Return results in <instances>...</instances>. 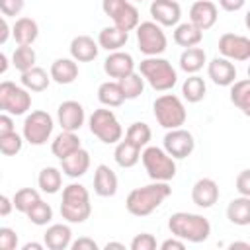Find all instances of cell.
<instances>
[{
  "instance_id": "e0dca14e",
  "label": "cell",
  "mask_w": 250,
  "mask_h": 250,
  "mask_svg": "<svg viewBox=\"0 0 250 250\" xmlns=\"http://www.w3.org/2000/svg\"><path fill=\"white\" fill-rule=\"evenodd\" d=\"M135 70V61L129 53L125 51H111L107 59L104 61V72L109 78H123Z\"/></svg>"
},
{
  "instance_id": "4dcf8cb0",
  "label": "cell",
  "mask_w": 250,
  "mask_h": 250,
  "mask_svg": "<svg viewBox=\"0 0 250 250\" xmlns=\"http://www.w3.org/2000/svg\"><path fill=\"white\" fill-rule=\"evenodd\" d=\"M207 62V55L201 47H188L182 55H180V68L188 74H195L203 68V64Z\"/></svg>"
},
{
  "instance_id": "f6af8a7d",
  "label": "cell",
  "mask_w": 250,
  "mask_h": 250,
  "mask_svg": "<svg viewBox=\"0 0 250 250\" xmlns=\"http://www.w3.org/2000/svg\"><path fill=\"white\" fill-rule=\"evenodd\" d=\"M23 6H25V0H0V14L16 18L23 10Z\"/></svg>"
},
{
  "instance_id": "7bdbcfd3",
  "label": "cell",
  "mask_w": 250,
  "mask_h": 250,
  "mask_svg": "<svg viewBox=\"0 0 250 250\" xmlns=\"http://www.w3.org/2000/svg\"><path fill=\"white\" fill-rule=\"evenodd\" d=\"M131 250H154L156 248V238L150 232H141L131 240Z\"/></svg>"
},
{
  "instance_id": "7402d4cb",
  "label": "cell",
  "mask_w": 250,
  "mask_h": 250,
  "mask_svg": "<svg viewBox=\"0 0 250 250\" xmlns=\"http://www.w3.org/2000/svg\"><path fill=\"white\" fill-rule=\"evenodd\" d=\"M90 168V154L82 146L61 160V170L68 178H82Z\"/></svg>"
},
{
  "instance_id": "5bb4252c",
  "label": "cell",
  "mask_w": 250,
  "mask_h": 250,
  "mask_svg": "<svg viewBox=\"0 0 250 250\" xmlns=\"http://www.w3.org/2000/svg\"><path fill=\"white\" fill-rule=\"evenodd\" d=\"M150 16H152V21L158 23L160 27H174L180 23L182 8L176 0H152Z\"/></svg>"
},
{
  "instance_id": "7dc6e473",
  "label": "cell",
  "mask_w": 250,
  "mask_h": 250,
  "mask_svg": "<svg viewBox=\"0 0 250 250\" xmlns=\"http://www.w3.org/2000/svg\"><path fill=\"white\" fill-rule=\"evenodd\" d=\"M70 248L72 250H98V242L88 236H80L78 240L70 242Z\"/></svg>"
},
{
  "instance_id": "44dd1931",
  "label": "cell",
  "mask_w": 250,
  "mask_h": 250,
  "mask_svg": "<svg viewBox=\"0 0 250 250\" xmlns=\"http://www.w3.org/2000/svg\"><path fill=\"white\" fill-rule=\"evenodd\" d=\"M70 242H72V230L68 225H62V223H55L47 227L43 234V244L49 250H66L70 248Z\"/></svg>"
},
{
  "instance_id": "83f0119b",
  "label": "cell",
  "mask_w": 250,
  "mask_h": 250,
  "mask_svg": "<svg viewBox=\"0 0 250 250\" xmlns=\"http://www.w3.org/2000/svg\"><path fill=\"white\" fill-rule=\"evenodd\" d=\"M129 39V33L111 25V27H104L100 33H98V47L100 49H105V51H119Z\"/></svg>"
},
{
  "instance_id": "ba28073f",
  "label": "cell",
  "mask_w": 250,
  "mask_h": 250,
  "mask_svg": "<svg viewBox=\"0 0 250 250\" xmlns=\"http://www.w3.org/2000/svg\"><path fill=\"white\" fill-rule=\"evenodd\" d=\"M137 29V45L139 51L146 57H158L166 51L168 47V39L166 33L162 31V27L154 21H139Z\"/></svg>"
},
{
  "instance_id": "d4e9b609",
  "label": "cell",
  "mask_w": 250,
  "mask_h": 250,
  "mask_svg": "<svg viewBox=\"0 0 250 250\" xmlns=\"http://www.w3.org/2000/svg\"><path fill=\"white\" fill-rule=\"evenodd\" d=\"M12 37L18 45H33L39 37V25L31 18H18L12 25Z\"/></svg>"
},
{
  "instance_id": "d6a6232c",
  "label": "cell",
  "mask_w": 250,
  "mask_h": 250,
  "mask_svg": "<svg viewBox=\"0 0 250 250\" xmlns=\"http://www.w3.org/2000/svg\"><path fill=\"white\" fill-rule=\"evenodd\" d=\"M230 102L244 113L250 115V80H234L230 84Z\"/></svg>"
},
{
  "instance_id": "836d02e7",
  "label": "cell",
  "mask_w": 250,
  "mask_h": 250,
  "mask_svg": "<svg viewBox=\"0 0 250 250\" xmlns=\"http://www.w3.org/2000/svg\"><path fill=\"white\" fill-rule=\"evenodd\" d=\"M37 186L43 193H57L62 186V174L55 166H45L37 176Z\"/></svg>"
},
{
  "instance_id": "9f6ffc18",
  "label": "cell",
  "mask_w": 250,
  "mask_h": 250,
  "mask_svg": "<svg viewBox=\"0 0 250 250\" xmlns=\"http://www.w3.org/2000/svg\"><path fill=\"white\" fill-rule=\"evenodd\" d=\"M104 248H105V250H109V248H119V250H125V244H123V242H107Z\"/></svg>"
},
{
  "instance_id": "681fc988",
  "label": "cell",
  "mask_w": 250,
  "mask_h": 250,
  "mask_svg": "<svg viewBox=\"0 0 250 250\" xmlns=\"http://www.w3.org/2000/svg\"><path fill=\"white\" fill-rule=\"evenodd\" d=\"M244 4H246V0H219V6L225 12H238Z\"/></svg>"
},
{
  "instance_id": "ee69618b",
  "label": "cell",
  "mask_w": 250,
  "mask_h": 250,
  "mask_svg": "<svg viewBox=\"0 0 250 250\" xmlns=\"http://www.w3.org/2000/svg\"><path fill=\"white\" fill-rule=\"evenodd\" d=\"M18 248V232L10 227H0V250H16Z\"/></svg>"
},
{
  "instance_id": "8d00e7d4",
  "label": "cell",
  "mask_w": 250,
  "mask_h": 250,
  "mask_svg": "<svg viewBox=\"0 0 250 250\" xmlns=\"http://www.w3.org/2000/svg\"><path fill=\"white\" fill-rule=\"evenodd\" d=\"M117 84H119L125 100H137L145 90V78L141 74H137L135 70L123 78H117Z\"/></svg>"
},
{
  "instance_id": "f35d334b",
  "label": "cell",
  "mask_w": 250,
  "mask_h": 250,
  "mask_svg": "<svg viewBox=\"0 0 250 250\" xmlns=\"http://www.w3.org/2000/svg\"><path fill=\"white\" fill-rule=\"evenodd\" d=\"M39 199H41V195H39L37 189H33V188H21V189H18V191L14 193V197H12V205L16 207V211H20V213H27Z\"/></svg>"
},
{
  "instance_id": "cb8c5ba5",
  "label": "cell",
  "mask_w": 250,
  "mask_h": 250,
  "mask_svg": "<svg viewBox=\"0 0 250 250\" xmlns=\"http://www.w3.org/2000/svg\"><path fill=\"white\" fill-rule=\"evenodd\" d=\"M49 76L57 84H72L78 78V64L74 59H57L51 64Z\"/></svg>"
},
{
  "instance_id": "8992f818",
  "label": "cell",
  "mask_w": 250,
  "mask_h": 250,
  "mask_svg": "<svg viewBox=\"0 0 250 250\" xmlns=\"http://www.w3.org/2000/svg\"><path fill=\"white\" fill-rule=\"evenodd\" d=\"M152 113L160 127L164 129H176L186 123V107L184 102L174 94H162L152 104Z\"/></svg>"
},
{
  "instance_id": "30bf717a",
  "label": "cell",
  "mask_w": 250,
  "mask_h": 250,
  "mask_svg": "<svg viewBox=\"0 0 250 250\" xmlns=\"http://www.w3.org/2000/svg\"><path fill=\"white\" fill-rule=\"evenodd\" d=\"M31 107V94L10 80L0 82V111L8 115H23Z\"/></svg>"
},
{
  "instance_id": "9a60e30c",
  "label": "cell",
  "mask_w": 250,
  "mask_h": 250,
  "mask_svg": "<svg viewBox=\"0 0 250 250\" xmlns=\"http://www.w3.org/2000/svg\"><path fill=\"white\" fill-rule=\"evenodd\" d=\"M57 119H59V125L62 131H74L76 133L84 125L86 113H84L82 104H78L76 100H66L59 105Z\"/></svg>"
},
{
  "instance_id": "db71d44e",
  "label": "cell",
  "mask_w": 250,
  "mask_h": 250,
  "mask_svg": "<svg viewBox=\"0 0 250 250\" xmlns=\"http://www.w3.org/2000/svg\"><path fill=\"white\" fill-rule=\"evenodd\" d=\"M8 68H10V61H8V57L4 53H0V74H4Z\"/></svg>"
},
{
  "instance_id": "2e32d148",
  "label": "cell",
  "mask_w": 250,
  "mask_h": 250,
  "mask_svg": "<svg viewBox=\"0 0 250 250\" xmlns=\"http://www.w3.org/2000/svg\"><path fill=\"white\" fill-rule=\"evenodd\" d=\"M217 18H219V10L211 0H197L189 8V21L201 31L211 29L217 23Z\"/></svg>"
},
{
  "instance_id": "91938a15",
  "label": "cell",
  "mask_w": 250,
  "mask_h": 250,
  "mask_svg": "<svg viewBox=\"0 0 250 250\" xmlns=\"http://www.w3.org/2000/svg\"><path fill=\"white\" fill-rule=\"evenodd\" d=\"M0 180H2V176H0Z\"/></svg>"
},
{
  "instance_id": "ffe728a7",
  "label": "cell",
  "mask_w": 250,
  "mask_h": 250,
  "mask_svg": "<svg viewBox=\"0 0 250 250\" xmlns=\"http://www.w3.org/2000/svg\"><path fill=\"white\" fill-rule=\"evenodd\" d=\"M117 174L107 164H98L94 172V191L100 197H113L117 193Z\"/></svg>"
},
{
  "instance_id": "816d5d0a",
  "label": "cell",
  "mask_w": 250,
  "mask_h": 250,
  "mask_svg": "<svg viewBox=\"0 0 250 250\" xmlns=\"http://www.w3.org/2000/svg\"><path fill=\"white\" fill-rule=\"evenodd\" d=\"M10 35H12V27L8 25L6 18L0 16V45H4V43L10 39Z\"/></svg>"
},
{
  "instance_id": "4fadbf2b",
  "label": "cell",
  "mask_w": 250,
  "mask_h": 250,
  "mask_svg": "<svg viewBox=\"0 0 250 250\" xmlns=\"http://www.w3.org/2000/svg\"><path fill=\"white\" fill-rule=\"evenodd\" d=\"M219 53L236 62H244L250 59V39L238 33H223L219 37Z\"/></svg>"
},
{
  "instance_id": "60d3db41",
  "label": "cell",
  "mask_w": 250,
  "mask_h": 250,
  "mask_svg": "<svg viewBox=\"0 0 250 250\" xmlns=\"http://www.w3.org/2000/svg\"><path fill=\"white\" fill-rule=\"evenodd\" d=\"M27 219L33 223V225H37V227H45V225H49L51 223V219H53V207L49 205V203H45L43 199H39L27 213Z\"/></svg>"
},
{
  "instance_id": "9c48e42d",
  "label": "cell",
  "mask_w": 250,
  "mask_h": 250,
  "mask_svg": "<svg viewBox=\"0 0 250 250\" xmlns=\"http://www.w3.org/2000/svg\"><path fill=\"white\" fill-rule=\"evenodd\" d=\"M53 127H55L53 117L47 111H43V109H35L29 115H25L21 137L29 145L41 146V145H45L49 141V137L53 133Z\"/></svg>"
},
{
  "instance_id": "11a10c76",
  "label": "cell",
  "mask_w": 250,
  "mask_h": 250,
  "mask_svg": "<svg viewBox=\"0 0 250 250\" xmlns=\"http://www.w3.org/2000/svg\"><path fill=\"white\" fill-rule=\"evenodd\" d=\"M43 246H45V244H39V242H25L21 248H23V250H41Z\"/></svg>"
},
{
  "instance_id": "1f68e13d",
  "label": "cell",
  "mask_w": 250,
  "mask_h": 250,
  "mask_svg": "<svg viewBox=\"0 0 250 250\" xmlns=\"http://www.w3.org/2000/svg\"><path fill=\"white\" fill-rule=\"evenodd\" d=\"M113 158L121 168H133L141 158V148L135 146L133 143H129L127 139L125 141H117Z\"/></svg>"
},
{
  "instance_id": "484cf974",
  "label": "cell",
  "mask_w": 250,
  "mask_h": 250,
  "mask_svg": "<svg viewBox=\"0 0 250 250\" xmlns=\"http://www.w3.org/2000/svg\"><path fill=\"white\" fill-rule=\"evenodd\" d=\"M82 145H80V139H78V135L74 133V131H61L57 137H55V141L51 143V152L59 158V160H62V158H66L68 154H72L74 150H78Z\"/></svg>"
},
{
  "instance_id": "74e56055",
  "label": "cell",
  "mask_w": 250,
  "mask_h": 250,
  "mask_svg": "<svg viewBox=\"0 0 250 250\" xmlns=\"http://www.w3.org/2000/svg\"><path fill=\"white\" fill-rule=\"evenodd\" d=\"M150 137H152V131H150V127H148L146 123H143V121L131 123V125L127 127V133H125V139H127L129 143H133L135 146H139V148H145V146L148 145Z\"/></svg>"
},
{
  "instance_id": "7a4b0ae2",
  "label": "cell",
  "mask_w": 250,
  "mask_h": 250,
  "mask_svg": "<svg viewBox=\"0 0 250 250\" xmlns=\"http://www.w3.org/2000/svg\"><path fill=\"white\" fill-rule=\"evenodd\" d=\"M168 229L172 232V236L184 240V242H205L211 234V223L197 213H186V211H178L172 213L168 219Z\"/></svg>"
},
{
  "instance_id": "ac0fdd59",
  "label": "cell",
  "mask_w": 250,
  "mask_h": 250,
  "mask_svg": "<svg viewBox=\"0 0 250 250\" xmlns=\"http://www.w3.org/2000/svg\"><path fill=\"white\" fill-rule=\"evenodd\" d=\"M219 199V186L215 180L211 178H199L193 188H191V201L201 207V209H209L217 203Z\"/></svg>"
},
{
  "instance_id": "f1b7e54d",
  "label": "cell",
  "mask_w": 250,
  "mask_h": 250,
  "mask_svg": "<svg viewBox=\"0 0 250 250\" xmlns=\"http://www.w3.org/2000/svg\"><path fill=\"white\" fill-rule=\"evenodd\" d=\"M174 43L180 45V47H195L201 43L203 39V31L199 27H195L191 21H186V23H178L174 25Z\"/></svg>"
},
{
  "instance_id": "52a82bcc",
  "label": "cell",
  "mask_w": 250,
  "mask_h": 250,
  "mask_svg": "<svg viewBox=\"0 0 250 250\" xmlns=\"http://www.w3.org/2000/svg\"><path fill=\"white\" fill-rule=\"evenodd\" d=\"M88 125H90V133L105 145H115L123 137V127L111 109L105 107L94 109V113L88 119Z\"/></svg>"
},
{
  "instance_id": "3957f363",
  "label": "cell",
  "mask_w": 250,
  "mask_h": 250,
  "mask_svg": "<svg viewBox=\"0 0 250 250\" xmlns=\"http://www.w3.org/2000/svg\"><path fill=\"white\" fill-rule=\"evenodd\" d=\"M139 74L148 82V86L156 92H168L178 82V72L170 64V61L160 57H146L139 64Z\"/></svg>"
},
{
  "instance_id": "7c38bea8",
  "label": "cell",
  "mask_w": 250,
  "mask_h": 250,
  "mask_svg": "<svg viewBox=\"0 0 250 250\" xmlns=\"http://www.w3.org/2000/svg\"><path fill=\"white\" fill-rule=\"evenodd\" d=\"M162 145H164V150L174 158V160H182V158H188L193 148H195V141H193V135L182 127H176V129H168V133L164 135L162 139Z\"/></svg>"
},
{
  "instance_id": "d6986e66",
  "label": "cell",
  "mask_w": 250,
  "mask_h": 250,
  "mask_svg": "<svg viewBox=\"0 0 250 250\" xmlns=\"http://www.w3.org/2000/svg\"><path fill=\"white\" fill-rule=\"evenodd\" d=\"M207 76L217 86H230L236 80V66L225 57H215L207 64Z\"/></svg>"
},
{
  "instance_id": "603a6c76",
  "label": "cell",
  "mask_w": 250,
  "mask_h": 250,
  "mask_svg": "<svg viewBox=\"0 0 250 250\" xmlns=\"http://www.w3.org/2000/svg\"><path fill=\"white\" fill-rule=\"evenodd\" d=\"M70 57L76 61V62H90L98 57V43L90 37V35H76L72 41H70Z\"/></svg>"
},
{
  "instance_id": "277c9868",
  "label": "cell",
  "mask_w": 250,
  "mask_h": 250,
  "mask_svg": "<svg viewBox=\"0 0 250 250\" xmlns=\"http://www.w3.org/2000/svg\"><path fill=\"white\" fill-rule=\"evenodd\" d=\"M92 213L90 193L82 184H68L62 189L61 215L66 223H84Z\"/></svg>"
},
{
  "instance_id": "680465c9",
  "label": "cell",
  "mask_w": 250,
  "mask_h": 250,
  "mask_svg": "<svg viewBox=\"0 0 250 250\" xmlns=\"http://www.w3.org/2000/svg\"><path fill=\"white\" fill-rule=\"evenodd\" d=\"M133 2H145V0H133Z\"/></svg>"
},
{
  "instance_id": "e575fe53",
  "label": "cell",
  "mask_w": 250,
  "mask_h": 250,
  "mask_svg": "<svg viewBox=\"0 0 250 250\" xmlns=\"http://www.w3.org/2000/svg\"><path fill=\"white\" fill-rule=\"evenodd\" d=\"M98 100L105 107H119L125 102L119 84L117 82H111V80L100 84V88H98Z\"/></svg>"
},
{
  "instance_id": "bcb514c9",
  "label": "cell",
  "mask_w": 250,
  "mask_h": 250,
  "mask_svg": "<svg viewBox=\"0 0 250 250\" xmlns=\"http://www.w3.org/2000/svg\"><path fill=\"white\" fill-rule=\"evenodd\" d=\"M236 189L240 195L250 197V170H242L236 176Z\"/></svg>"
},
{
  "instance_id": "4316f807",
  "label": "cell",
  "mask_w": 250,
  "mask_h": 250,
  "mask_svg": "<svg viewBox=\"0 0 250 250\" xmlns=\"http://www.w3.org/2000/svg\"><path fill=\"white\" fill-rule=\"evenodd\" d=\"M227 219L236 227L250 225V197L238 195L227 205Z\"/></svg>"
},
{
  "instance_id": "ab89813d",
  "label": "cell",
  "mask_w": 250,
  "mask_h": 250,
  "mask_svg": "<svg viewBox=\"0 0 250 250\" xmlns=\"http://www.w3.org/2000/svg\"><path fill=\"white\" fill-rule=\"evenodd\" d=\"M35 61H37V55H35V51H33L31 45H20L14 51V55H12V64L20 72H25L31 66H35Z\"/></svg>"
},
{
  "instance_id": "8fae6325",
  "label": "cell",
  "mask_w": 250,
  "mask_h": 250,
  "mask_svg": "<svg viewBox=\"0 0 250 250\" xmlns=\"http://www.w3.org/2000/svg\"><path fill=\"white\" fill-rule=\"evenodd\" d=\"M102 10L107 18H111L115 27L127 33L133 31L141 21L139 10L129 0H102Z\"/></svg>"
},
{
  "instance_id": "c3c4849f",
  "label": "cell",
  "mask_w": 250,
  "mask_h": 250,
  "mask_svg": "<svg viewBox=\"0 0 250 250\" xmlns=\"http://www.w3.org/2000/svg\"><path fill=\"white\" fill-rule=\"evenodd\" d=\"M12 131H14V119H12V115L0 111V137L8 135Z\"/></svg>"
},
{
  "instance_id": "5b68a950",
  "label": "cell",
  "mask_w": 250,
  "mask_h": 250,
  "mask_svg": "<svg viewBox=\"0 0 250 250\" xmlns=\"http://www.w3.org/2000/svg\"><path fill=\"white\" fill-rule=\"evenodd\" d=\"M143 166L152 182H170L176 176V160L160 146H145L141 152Z\"/></svg>"
},
{
  "instance_id": "b9f144b4",
  "label": "cell",
  "mask_w": 250,
  "mask_h": 250,
  "mask_svg": "<svg viewBox=\"0 0 250 250\" xmlns=\"http://www.w3.org/2000/svg\"><path fill=\"white\" fill-rule=\"evenodd\" d=\"M23 146V137L18 135L16 131L0 137V154L4 156H16Z\"/></svg>"
},
{
  "instance_id": "f5cc1de1",
  "label": "cell",
  "mask_w": 250,
  "mask_h": 250,
  "mask_svg": "<svg viewBox=\"0 0 250 250\" xmlns=\"http://www.w3.org/2000/svg\"><path fill=\"white\" fill-rule=\"evenodd\" d=\"M14 205H12V199L6 197L4 193H0V217H8L12 213Z\"/></svg>"
},
{
  "instance_id": "d590c367",
  "label": "cell",
  "mask_w": 250,
  "mask_h": 250,
  "mask_svg": "<svg viewBox=\"0 0 250 250\" xmlns=\"http://www.w3.org/2000/svg\"><path fill=\"white\" fill-rule=\"evenodd\" d=\"M205 92H207V86H205V80L197 74H191L184 80L182 84V96L184 100H188L189 104H197L205 98Z\"/></svg>"
},
{
  "instance_id": "6f0895ef",
  "label": "cell",
  "mask_w": 250,
  "mask_h": 250,
  "mask_svg": "<svg viewBox=\"0 0 250 250\" xmlns=\"http://www.w3.org/2000/svg\"><path fill=\"white\" fill-rule=\"evenodd\" d=\"M229 248H230V250H234V248H244V250H250V244H248V242H232Z\"/></svg>"
},
{
  "instance_id": "f907efd6",
  "label": "cell",
  "mask_w": 250,
  "mask_h": 250,
  "mask_svg": "<svg viewBox=\"0 0 250 250\" xmlns=\"http://www.w3.org/2000/svg\"><path fill=\"white\" fill-rule=\"evenodd\" d=\"M160 248H162V250H184V248H186V242L180 240V238H176V236H172V238L164 240V242L160 244Z\"/></svg>"
},
{
  "instance_id": "6da1fadb",
  "label": "cell",
  "mask_w": 250,
  "mask_h": 250,
  "mask_svg": "<svg viewBox=\"0 0 250 250\" xmlns=\"http://www.w3.org/2000/svg\"><path fill=\"white\" fill-rule=\"evenodd\" d=\"M170 193H172V188L168 186V182H152L148 186L135 188L133 191H129L125 199V207L135 217H146L154 209H158L162 201L170 197Z\"/></svg>"
},
{
  "instance_id": "f546056e",
  "label": "cell",
  "mask_w": 250,
  "mask_h": 250,
  "mask_svg": "<svg viewBox=\"0 0 250 250\" xmlns=\"http://www.w3.org/2000/svg\"><path fill=\"white\" fill-rule=\"evenodd\" d=\"M21 86L27 90V92H43L49 88V82H51V76L47 74L45 68L41 66H31L29 70L21 72Z\"/></svg>"
}]
</instances>
